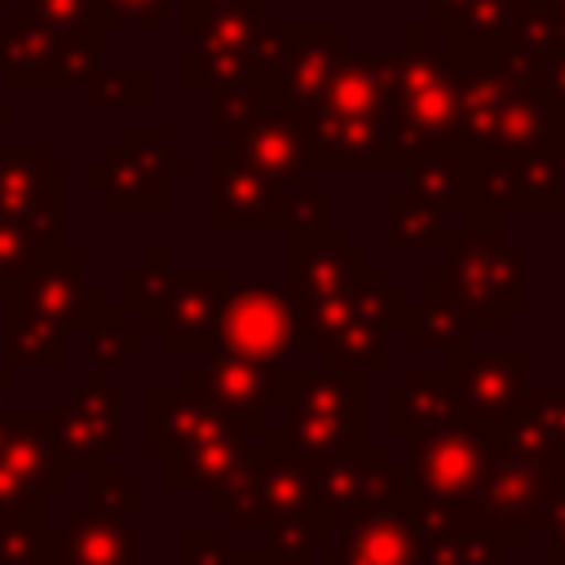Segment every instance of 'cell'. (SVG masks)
<instances>
[{
    "mask_svg": "<svg viewBox=\"0 0 565 565\" xmlns=\"http://www.w3.org/2000/svg\"><path fill=\"white\" fill-rule=\"evenodd\" d=\"M411 300L384 269L358 265L331 296L296 309L300 335L309 353H322L331 371H380L388 366V335H402Z\"/></svg>",
    "mask_w": 565,
    "mask_h": 565,
    "instance_id": "3",
    "label": "cell"
},
{
    "mask_svg": "<svg viewBox=\"0 0 565 565\" xmlns=\"http://www.w3.org/2000/svg\"><path fill=\"white\" fill-rule=\"evenodd\" d=\"M388 84H393V49L344 57L322 97L305 110V128L313 141L318 168H388Z\"/></svg>",
    "mask_w": 565,
    "mask_h": 565,
    "instance_id": "5",
    "label": "cell"
},
{
    "mask_svg": "<svg viewBox=\"0 0 565 565\" xmlns=\"http://www.w3.org/2000/svg\"><path fill=\"white\" fill-rule=\"evenodd\" d=\"M207 508L225 516V534H265V547L291 565H318L322 521L313 508L309 468L296 455L252 446L238 477L207 494Z\"/></svg>",
    "mask_w": 565,
    "mask_h": 565,
    "instance_id": "2",
    "label": "cell"
},
{
    "mask_svg": "<svg viewBox=\"0 0 565 565\" xmlns=\"http://www.w3.org/2000/svg\"><path fill=\"white\" fill-rule=\"evenodd\" d=\"M106 31L110 26H150V31H163L168 26V13L177 0H93Z\"/></svg>",
    "mask_w": 565,
    "mask_h": 565,
    "instance_id": "45",
    "label": "cell"
},
{
    "mask_svg": "<svg viewBox=\"0 0 565 565\" xmlns=\"http://www.w3.org/2000/svg\"><path fill=\"white\" fill-rule=\"evenodd\" d=\"M561 207H565V203H561Z\"/></svg>",
    "mask_w": 565,
    "mask_h": 565,
    "instance_id": "54",
    "label": "cell"
},
{
    "mask_svg": "<svg viewBox=\"0 0 565 565\" xmlns=\"http://www.w3.org/2000/svg\"><path fill=\"white\" fill-rule=\"evenodd\" d=\"M203 177H207L203 221L212 230H234V225L282 230V221H287V194L291 190L252 177L225 146H212L203 154Z\"/></svg>",
    "mask_w": 565,
    "mask_h": 565,
    "instance_id": "23",
    "label": "cell"
},
{
    "mask_svg": "<svg viewBox=\"0 0 565 565\" xmlns=\"http://www.w3.org/2000/svg\"><path fill=\"white\" fill-rule=\"evenodd\" d=\"M446 62L455 79V146L512 150L525 141L565 146V102L534 84L508 53H486L446 31Z\"/></svg>",
    "mask_w": 565,
    "mask_h": 565,
    "instance_id": "1",
    "label": "cell"
},
{
    "mask_svg": "<svg viewBox=\"0 0 565 565\" xmlns=\"http://www.w3.org/2000/svg\"><path fill=\"white\" fill-rule=\"evenodd\" d=\"M309 468V486H313V508H318V521L322 530L349 512H362L388 494H397L406 486V477L388 463L384 450L375 446H353V450H335V455H318V459H305Z\"/></svg>",
    "mask_w": 565,
    "mask_h": 565,
    "instance_id": "22",
    "label": "cell"
},
{
    "mask_svg": "<svg viewBox=\"0 0 565 565\" xmlns=\"http://www.w3.org/2000/svg\"><path fill=\"white\" fill-rule=\"evenodd\" d=\"M4 565H57V530L44 516V499H31L0 516Z\"/></svg>",
    "mask_w": 565,
    "mask_h": 565,
    "instance_id": "38",
    "label": "cell"
},
{
    "mask_svg": "<svg viewBox=\"0 0 565 565\" xmlns=\"http://www.w3.org/2000/svg\"><path fill=\"white\" fill-rule=\"evenodd\" d=\"M57 565H146V547L128 516L84 503L57 525Z\"/></svg>",
    "mask_w": 565,
    "mask_h": 565,
    "instance_id": "29",
    "label": "cell"
},
{
    "mask_svg": "<svg viewBox=\"0 0 565 565\" xmlns=\"http://www.w3.org/2000/svg\"><path fill=\"white\" fill-rule=\"evenodd\" d=\"M185 168V150L163 128H128L88 172L84 185L115 212H159L168 203V172Z\"/></svg>",
    "mask_w": 565,
    "mask_h": 565,
    "instance_id": "14",
    "label": "cell"
},
{
    "mask_svg": "<svg viewBox=\"0 0 565 565\" xmlns=\"http://www.w3.org/2000/svg\"><path fill=\"white\" fill-rule=\"evenodd\" d=\"M472 207L468 212H543L565 203V146L525 141L512 150H468Z\"/></svg>",
    "mask_w": 565,
    "mask_h": 565,
    "instance_id": "13",
    "label": "cell"
},
{
    "mask_svg": "<svg viewBox=\"0 0 565 565\" xmlns=\"http://www.w3.org/2000/svg\"><path fill=\"white\" fill-rule=\"evenodd\" d=\"M446 530V516L402 486L397 494L331 521L322 530L318 565H424L433 539Z\"/></svg>",
    "mask_w": 565,
    "mask_h": 565,
    "instance_id": "10",
    "label": "cell"
},
{
    "mask_svg": "<svg viewBox=\"0 0 565 565\" xmlns=\"http://www.w3.org/2000/svg\"><path fill=\"white\" fill-rule=\"evenodd\" d=\"M556 494H565V450L561 455H525L512 450L508 441L490 446L481 486L472 490V499L446 516L450 530H468V534H530L543 525L547 508L556 503Z\"/></svg>",
    "mask_w": 565,
    "mask_h": 565,
    "instance_id": "9",
    "label": "cell"
},
{
    "mask_svg": "<svg viewBox=\"0 0 565 565\" xmlns=\"http://www.w3.org/2000/svg\"><path fill=\"white\" fill-rule=\"evenodd\" d=\"M230 565H291V561H282L269 547H252V552H230Z\"/></svg>",
    "mask_w": 565,
    "mask_h": 565,
    "instance_id": "48",
    "label": "cell"
},
{
    "mask_svg": "<svg viewBox=\"0 0 565 565\" xmlns=\"http://www.w3.org/2000/svg\"><path fill=\"white\" fill-rule=\"evenodd\" d=\"M0 212L66 238V172L40 150H0Z\"/></svg>",
    "mask_w": 565,
    "mask_h": 565,
    "instance_id": "25",
    "label": "cell"
},
{
    "mask_svg": "<svg viewBox=\"0 0 565 565\" xmlns=\"http://www.w3.org/2000/svg\"><path fill=\"white\" fill-rule=\"evenodd\" d=\"M4 4H9V0H0V9H4Z\"/></svg>",
    "mask_w": 565,
    "mask_h": 565,
    "instance_id": "53",
    "label": "cell"
},
{
    "mask_svg": "<svg viewBox=\"0 0 565 565\" xmlns=\"http://www.w3.org/2000/svg\"><path fill=\"white\" fill-rule=\"evenodd\" d=\"M490 446H494V433L459 411V415H450L441 424H424V428L406 433V468H402V477L428 508L450 516L481 486Z\"/></svg>",
    "mask_w": 565,
    "mask_h": 565,
    "instance_id": "11",
    "label": "cell"
},
{
    "mask_svg": "<svg viewBox=\"0 0 565 565\" xmlns=\"http://www.w3.org/2000/svg\"><path fill=\"white\" fill-rule=\"evenodd\" d=\"M4 318V371H62L66 366V335L79 331L106 296L84 274V252L62 247L40 269L18 278L9 291Z\"/></svg>",
    "mask_w": 565,
    "mask_h": 565,
    "instance_id": "4",
    "label": "cell"
},
{
    "mask_svg": "<svg viewBox=\"0 0 565 565\" xmlns=\"http://www.w3.org/2000/svg\"><path fill=\"white\" fill-rule=\"evenodd\" d=\"M230 534L225 530H190L185 534V565H230Z\"/></svg>",
    "mask_w": 565,
    "mask_h": 565,
    "instance_id": "46",
    "label": "cell"
},
{
    "mask_svg": "<svg viewBox=\"0 0 565 565\" xmlns=\"http://www.w3.org/2000/svg\"><path fill=\"white\" fill-rule=\"evenodd\" d=\"M402 335H406V349L411 353H424V349H459V344H468V322H463V313H459V305L446 296V287L433 278V269L424 274V309H411L406 313V327H402Z\"/></svg>",
    "mask_w": 565,
    "mask_h": 565,
    "instance_id": "36",
    "label": "cell"
},
{
    "mask_svg": "<svg viewBox=\"0 0 565 565\" xmlns=\"http://www.w3.org/2000/svg\"><path fill=\"white\" fill-rule=\"evenodd\" d=\"M26 9L35 18H44L71 49L102 57V40H106V22L97 13L93 0H26Z\"/></svg>",
    "mask_w": 565,
    "mask_h": 565,
    "instance_id": "40",
    "label": "cell"
},
{
    "mask_svg": "<svg viewBox=\"0 0 565 565\" xmlns=\"http://www.w3.org/2000/svg\"><path fill=\"white\" fill-rule=\"evenodd\" d=\"M0 468H9L35 494L66 486L53 411H0Z\"/></svg>",
    "mask_w": 565,
    "mask_h": 565,
    "instance_id": "28",
    "label": "cell"
},
{
    "mask_svg": "<svg viewBox=\"0 0 565 565\" xmlns=\"http://www.w3.org/2000/svg\"><path fill=\"white\" fill-rule=\"evenodd\" d=\"M282 366H265L225 349H207V358L185 375V388L199 393L221 419H230L243 433H265L269 411L278 406Z\"/></svg>",
    "mask_w": 565,
    "mask_h": 565,
    "instance_id": "19",
    "label": "cell"
},
{
    "mask_svg": "<svg viewBox=\"0 0 565 565\" xmlns=\"http://www.w3.org/2000/svg\"><path fill=\"white\" fill-rule=\"evenodd\" d=\"M300 322L296 309L287 300V291L278 287H225L221 313H216V335L212 349L265 362V366H282V358L296 349Z\"/></svg>",
    "mask_w": 565,
    "mask_h": 565,
    "instance_id": "18",
    "label": "cell"
},
{
    "mask_svg": "<svg viewBox=\"0 0 565 565\" xmlns=\"http://www.w3.org/2000/svg\"><path fill=\"white\" fill-rule=\"evenodd\" d=\"M225 150L252 177H260L269 185H282V190L305 185L309 172L318 168L313 163V141H309L305 115L287 110L282 102H269V106L234 119L225 128Z\"/></svg>",
    "mask_w": 565,
    "mask_h": 565,
    "instance_id": "15",
    "label": "cell"
},
{
    "mask_svg": "<svg viewBox=\"0 0 565 565\" xmlns=\"http://www.w3.org/2000/svg\"><path fill=\"white\" fill-rule=\"evenodd\" d=\"M282 424L265 428V446L318 459L366 441V371H287L278 384Z\"/></svg>",
    "mask_w": 565,
    "mask_h": 565,
    "instance_id": "7",
    "label": "cell"
},
{
    "mask_svg": "<svg viewBox=\"0 0 565 565\" xmlns=\"http://www.w3.org/2000/svg\"><path fill=\"white\" fill-rule=\"evenodd\" d=\"M225 269H168L154 300L141 309V327L163 335L172 353H207L216 335V313L225 300Z\"/></svg>",
    "mask_w": 565,
    "mask_h": 565,
    "instance_id": "16",
    "label": "cell"
},
{
    "mask_svg": "<svg viewBox=\"0 0 565 565\" xmlns=\"http://www.w3.org/2000/svg\"><path fill=\"white\" fill-rule=\"evenodd\" d=\"M406 185L428 199L433 207L441 212H468L472 207V163H468V150L463 146H450V150H428L419 159L406 163Z\"/></svg>",
    "mask_w": 565,
    "mask_h": 565,
    "instance_id": "34",
    "label": "cell"
},
{
    "mask_svg": "<svg viewBox=\"0 0 565 565\" xmlns=\"http://www.w3.org/2000/svg\"><path fill=\"white\" fill-rule=\"evenodd\" d=\"M521 534H468V530H446L433 539L424 565H512L508 556L521 547Z\"/></svg>",
    "mask_w": 565,
    "mask_h": 565,
    "instance_id": "41",
    "label": "cell"
},
{
    "mask_svg": "<svg viewBox=\"0 0 565 565\" xmlns=\"http://www.w3.org/2000/svg\"><path fill=\"white\" fill-rule=\"evenodd\" d=\"M539 530L547 534V552H543V561H561V556H565V494H556V503L547 508V516H543Z\"/></svg>",
    "mask_w": 565,
    "mask_h": 565,
    "instance_id": "47",
    "label": "cell"
},
{
    "mask_svg": "<svg viewBox=\"0 0 565 565\" xmlns=\"http://www.w3.org/2000/svg\"><path fill=\"white\" fill-rule=\"evenodd\" d=\"M84 335V366L88 380H106V371H119L137 349H146V327H128L124 309L97 305L93 318L79 327Z\"/></svg>",
    "mask_w": 565,
    "mask_h": 565,
    "instance_id": "37",
    "label": "cell"
},
{
    "mask_svg": "<svg viewBox=\"0 0 565 565\" xmlns=\"http://www.w3.org/2000/svg\"><path fill=\"white\" fill-rule=\"evenodd\" d=\"M450 415H459V402H455V393L446 388L441 366H437V371L419 366V371L406 375V384H397V388L384 393V424H388L393 433H411V428H424V424H441V419H450Z\"/></svg>",
    "mask_w": 565,
    "mask_h": 565,
    "instance_id": "35",
    "label": "cell"
},
{
    "mask_svg": "<svg viewBox=\"0 0 565 565\" xmlns=\"http://www.w3.org/2000/svg\"><path fill=\"white\" fill-rule=\"evenodd\" d=\"M503 53L556 102H565V26L552 18L547 0H512Z\"/></svg>",
    "mask_w": 565,
    "mask_h": 565,
    "instance_id": "30",
    "label": "cell"
},
{
    "mask_svg": "<svg viewBox=\"0 0 565 565\" xmlns=\"http://www.w3.org/2000/svg\"><path fill=\"white\" fill-rule=\"evenodd\" d=\"M141 415H146V446L150 450H168V446H181L216 424H225L199 393H190L185 384L181 388H146L141 397Z\"/></svg>",
    "mask_w": 565,
    "mask_h": 565,
    "instance_id": "31",
    "label": "cell"
},
{
    "mask_svg": "<svg viewBox=\"0 0 565 565\" xmlns=\"http://www.w3.org/2000/svg\"><path fill=\"white\" fill-rule=\"evenodd\" d=\"M441 375H446V388L455 393L459 411L472 415L490 433H499L508 424L516 397L530 388L525 384V349H472V344H459V349H450Z\"/></svg>",
    "mask_w": 565,
    "mask_h": 565,
    "instance_id": "20",
    "label": "cell"
},
{
    "mask_svg": "<svg viewBox=\"0 0 565 565\" xmlns=\"http://www.w3.org/2000/svg\"><path fill=\"white\" fill-rule=\"evenodd\" d=\"M168 252L163 247H150L128 274H124V313H141L150 300H154V291L163 287V278H168Z\"/></svg>",
    "mask_w": 565,
    "mask_h": 565,
    "instance_id": "44",
    "label": "cell"
},
{
    "mask_svg": "<svg viewBox=\"0 0 565 565\" xmlns=\"http://www.w3.org/2000/svg\"><path fill=\"white\" fill-rule=\"evenodd\" d=\"M344 57H349L344 26H282V49H278V62L269 66L278 102L305 115L322 97L331 75L344 66Z\"/></svg>",
    "mask_w": 565,
    "mask_h": 565,
    "instance_id": "24",
    "label": "cell"
},
{
    "mask_svg": "<svg viewBox=\"0 0 565 565\" xmlns=\"http://www.w3.org/2000/svg\"><path fill=\"white\" fill-rule=\"evenodd\" d=\"M499 441L525 455H561L565 450V388H525L499 428Z\"/></svg>",
    "mask_w": 565,
    "mask_h": 565,
    "instance_id": "32",
    "label": "cell"
},
{
    "mask_svg": "<svg viewBox=\"0 0 565 565\" xmlns=\"http://www.w3.org/2000/svg\"><path fill=\"white\" fill-rule=\"evenodd\" d=\"M388 168H406L428 150L455 146V79L446 49L428 44V26H411L393 49L388 84Z\"/></svg>",
    "mask_w": 565,
    "mask_h": 565,
    "instance_id": "8",
    "label": "cell"
},
{
    "mask_svg": "<svg viewBox=\"0 0 565 565\" xmlns=\"http://www.w3.org/2000/svg\"><path fill=\"white\" fill-rule=\"evenodd\" d=\"M88 110H141L146 106V71L141 66H93L79 84Z\"/></svg>",
    "mask_w": 565,
    "mask_h": 565,
    "instance_id": "42",
    "label": "cell"
},
{
    "mask_svg": "<svg viewBox=\"0 0 565 565\" xmlns=\"http://www.w3.org/2000/svg\"><path fill=\"white\" fill-rule=\"evenodd\" d=\"M366 260L362 247L349 243L344 230L318 225V230H287V300L291 309L331 296L358 265Z\"/></svg>",
    "mask_w": 565,
    "mask_h": 565,
    "instance_id": "26",
    "label": "cell"
},
{
    "mask_svg": "<svg viewBox=\"0 0 565 565\" xmlns=\"http://www.w3.org/2000/svg\"><path fill=\"white\" fill-rule=\"evenodd\" d=\"M247 450H252L247 433L225 419V424H216V428L163 450V486L168 490H199L207 499V494L225 490L238 477Z\"/></svg>",
    "mask_w": 565,
    "mask_h": 565,
    "instance_id": "27",
    "label": "cell"
},
{
    "mask_svg": "<svg viewBox=\"0 0 565 565\" xmlns=\"http://www.w3.org/2000/svg\"><path fill=\"white\" fill-rule=\"evenodd\" d=\"M124 415H128L124 388H110L106 380H84L79 388H71L53 411V433L66 472L102 468L106 455L124 446Z\"/></svg>",
    "mask_w": 565,
    "mask_h": 565,
    "instance_id": "21",
    "label": "cell"
},
{
    "mask_svg": "<svg viewBox=\"0 0 565 565\" xmlns=\"http://www.w3.org/2000/svg\"><path fill=\"white\" fill-rule=\"evenodd\" d=\"M384 207H388V230L384 243L393 252H446L455 238L450 212L433 207L428 199H419L411 185H393L384 190Z\"/></svg>",
    "mask_w": 565,
    "mask_h": 565,
    "instance_id": "33",
    "label": "cell"
},
{
    "mask_svg": "<svg viewBox=\"0 0 565 565\" xmlns=\"http://www.w3.org/2000/svg\"><path fill=\"white\" fill-rule=\"evenodd\" d=\"M547 4H552V18L565 26V0H547Z\"/></svg>",
    "mask_w": 565,
    "mask_h": 565,
    "instance_id": "49",
    "label": "cell"
},
{
    "mask_svg": "<svg viewBox=\"0 0 565 565\" xmlns=\"http://www.w3.org/2000/svg\"><path fill=\"white\" fill-rule=\"evenodd\" d=\"M88 481H84V503L88 508H102V512H119V516H128V512H141L146 508V490L141 486H132L128 481V472H119V468H93V472H84Z\"/></svg>",
    "mask_w": 565,
    "mask_h": 565,
    "instance_id": "43",
    "label": "cell"
},
{
    "mask_svg": "<svg viewBox=\"0 0 565 565\" xmlns=\"http://www.w3.org/2000/svg\"><path fill=\"white\" fill-rule=\"evenodd\" d=\"M446 247V265H433V278L459 305L468 331H499L516 309H525V256L503 230V212H463Z\"/></svg>",
    "mask_w": 565,
    "mask_h": 565,
    "instance_id": "6",
    "label": "cell"
},
{
    "mask_svg": "<svg viewBox=\"0 0 565 565\" xmlns=\"http://www.w3.org/2000/svg\"><path fill=\"white\" fill-rule=\"evenodd\" d=\"M4 124H9V110H4V106H0V128H4Z\"/></svg>",
    "mask_w": 565,
    "mask_h": 565,
    "instance_id": "50",
    "label": "cell"
},
{
    "mask_svg": "<svg viewBox=\"0 0 565 565\" xmlns=\"http://www.w3.org/2000/svg\"><path fill=\"white\" fill-rule=\"evenodd\" d=\"M97 57L71 49L44 18H35L26 4L9 9L0 18V75L13 88H66L79 84Z\"/></svg>",
    "mask_w": 565,
    "mask_h": 565,
    "instance_id": "17",
    "label": "cell"
},
{
    "mask_svg": "<svg viewBox=\"0 0 565 565\" xmlns=\"http://www.w3.org/2000/svg\"><path fill=\"white\" fill-rule=\"evenodd\" d=\"M543 565H565V556H561V561H543Z\"/></svg>",
    "mask_w": 565,
    "mask_h": 565,
    "instance_id": "51",
    "label": "cell"
},
{
    "mask_svg": "<svg viewBox=\"0 0 565 565\" xmlns=\"http://www.w3.org/2000/svg\"><path fill=\"white\" fill-rule=\"evenodd\" d=\"M0 393H4V375H0Z\"/></svg>",
    "mask_w": 565,
    "mask_h": 565,
    "instance_id": "52",
    "label": "cell"
},
{
    "mask_svg": "<svg viewBox=\"0 0 565 565\" xmlns=\"http://www.w3.org/2000/svg\"><path fill=\"white\" fill-rule=\"evenodd\" d=\"M190 49L185 84L207 88L247 71H260V40L269 31L265 0H181Z\"/></svg>",
    "mask_w": 565,
    "mask_h": 565,
    "instance_id": "12",
    "label": "cell"
},
{
    "mask_svg": "<svg viewBox=\"0 0 565 565\" xmlns=\"http://www.w3.org/2000/svg\"><path fill=\"white\" fill-rule=\"evenodd\" d=\"M62 247H66L62 234H49V230H40L31 221H18V216L0 212V291H9L18 278L40 269Z\"/></svg>",
    "mask_w": 565,
    "mask_h": 565,
    "instance_id": "39",
    "label": "cell"
}]
</instances>
